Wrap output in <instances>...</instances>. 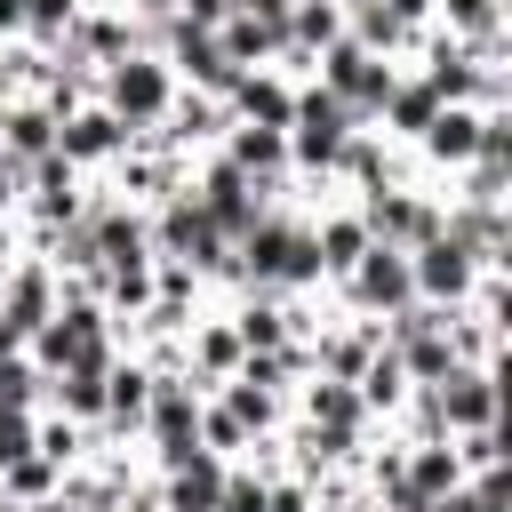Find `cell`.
<instances>
[{
    "label": "cell",
    "instance_id": "obj_15",
    "mask_svg": "<svg viewBox=\"0 0 512 512\" xmlns=\"http://www.w3.org/2000/svg\"><path fill=\"white\" fill-rule=\"evenodd\" d=\"M312 256H320V272H352V264L368 256V224H360V216H328V224L312 232Z\"/></svg>",
    "mask_w": 512,
    "mask_h": 512
},
{
    "label": "cell",
    "instance_id": "obj_17",
    "mask_svg": "<svg viewBox=\"0 0 512 512\" xmlns=\"http://www.w3.org/2000/svg\"><path fill=\"white\" fill-rule=\"evenodd\" d=\"M144 400H152V376L128 360V368H104V424H144Z\"/></svg>",
    "mask_w": 512,
    "mask_h": 512
},
{
    "label": "cell",
    "instance_id": "obj_4",
    "mask_svg": "<svg viewBox=\"0 0 512 512\" xmlns=\"http://www.w3.org/2000/svg\"><path fill=\"white\" fill-rule=\"evenodd\" d=\"M352 112L328 96V88H296V112H288V160L296 168H336V152L352 144Z\"/></svg>",
    "mask_w": 512,
    "mask_h": 512
},
{
    "label": "cell",
    "instance_id": "obj_12",
    "mask_svg": "<svg viewBox=\"0 0 512 512\" xmlns=\"http://www.w3.org/2000/svg\"><path fill=\"white\" fill-rule=\"evenodd\" d=\"M48 152H56V112H48V104H16V112H0V160L32 168V160H48Z\"/></svg>",
    "mask_w": 512,
    "mask_h": 512
},
{
    "label": "cell",
    "instance_id": "obj_24",
    "mask_svg": "<svg viewBox=\"0 0 512 512\" xmlns=\"http://www.w3.org/2000/svg\"><path fill=\"white\" fill-rule=\"evenodd\" d=\"M8 488L48 504V488H56V464H48V456H24V464H8V472H0V496H8Z\"/></svg>",
    "mask_w": 512,
    "mask_h": 512
},
{
    "label": "cell",
    "instance_id": "obj_10",
    "mask_svg": "<svg viewBox=\"0 0 512 512\" xmlns=\"http://www.w3.org/2000/svg\"><path fill=\"white\" fill-rule=\"evenodd\" d=\"M224 496V456L216 448H192L184 464H168V512H216Z\"/></svg>",
    "mask_w": 512,
    "mask_h": 512
},
{
    "label": "cell",
    "instance_id": "obj_32",
    "mask_svg": "<svg viewBox=\"0 0 512 512\" xmlns=\"http://www.w3.org/2000/svg\"><path fill=\"white\" fill-rule=\"evenodd\" d=\"M8 272H16V248H8V232H0V288H8Z\"/></svg>",
    "mask_w": 512,
    "mask_h": 512
},
{
    "label": "cell",
    "instance_id": "obj_8",
    "mask_svg": "<svg viewBox=\"0 0 512 512\" xmlns=\"http://www.w3.org/2000/svg\"><path fill=\"white\" fill-rule=\"evenodd\" d=\"M344 280H352V296H360L368 312H408V304H416V288H408V256H400V248H376V240H368V256H360Z\"/></svg>",
    "mask_w": 512,
    "mask_h": 512
},
{
    "label": "cell",
    "instance_id": "obj_14",
    "mask_svg": "<svg viewBox=\"0 0 512 512\" xmlns=\"http://www.w3.org/2000/svg\"><path fill=\"white\" fill-rule=\"evenodd\" d=\"M0 312H8V328L32 344V336L56 320V288H48V272H8V288H0Z\"/></svg>",
    "mask_w": 512,
    "mask_h": 512
},
{
    "label": "cell",
    "instance_id": "obj_28",
    "mask_svg": "<svg viewBox=\"0 0 512 512\" xmlns=\"http://www.w3.org/2000/svg\"><path fill=\"white\" fill-rule=\"evenodd\" d=\"M24 400H32V360L8 352V360H0V408H24Z\"/></svg>",
    "mask_w": 512,
    "mask_h": 512
},
{
    "label": "cell",
    "instance_id": "obj_19",
    "mask_svg": "<svg viewBox=\"0 0 512 512\" xmlns=\"http://www.w3.org/2000/svg\"><path fill=\"white\" fill-rule=\"evenodd\" d=\"M224 160H232V168L256 184V168H280V160H288V128H240Z\"/></svg>",
    "mask_w": 512,
    "mask_h": 512
},
{
    "label": "cell",
    "instance_id": "obj_13",
    "mask_svg": "<svg viewBox=\"0 0 512 512\" xmlns=\"http://www.w3.org/2000/svg\"><path fill=\"white\" fill-rule=\"evenodd\" d=\"M120 144H128V128H120L104 104H96V112H64V120H56V152H64V160H112Z\"/></svg>",
    "mask_w": 512,
    "mask_h": 512
},
{
    "label": "cell",
    "instance_id": "obj_31",
    "mask_svg": "<svg viewBox=\"0 0 512 512\" xmlns=\"http://www.w3.org/2000/svg\"><path fill=\"white\" fill-rule=\"evenodd\" d=\"M0 32H24V0H0Z\"/></svg>",
    "mask_w": 512,
    "mask_h": 512
},
{
    "label": "cell",
    "instance_id": "obj_7",
    "mask_svg": "<svg viewBox=\"0 0 512 512\" xmlns=\"http://www.w3.org/2000/svg\"><path fill=\"white\" fill-rule=\"evenodd\" d=\"M144 424H152L160 456H168V464H184V456L200 448V392H192L184 376H160V384H152V400H144Z\"/></svg>",
    "mask_w": 512,
    "mask_h": 512
},
{
    "label": "cell",
    "instance_id": "obj_11",
    "mask_svg": "<svg viewBox=\"0 0 512 512\" xmlns=\"http://www.w3.org/2000/svg\"><path fill=\"white\" fill-rule=\"evenodd\" d=\"M224 96H232V112H240L248 128H288V112H296V88L272 80V72H240Z\"/></svg>",
    "mask_w": 512,
    "mask_h": 512
},
{
    "label": "cell",
    "instance_id": "obj_16",
    "mask_svg": "<svg viewBox=\"0 0 512 512\" xmlns=\"http://www.w3.org/2000/svg\"><path fill=\"white\" fill-rule=\"evenodd\" d=\"M424 144H432V160H472V152H480V112L440 104V120L424 128Z\"/></svg>",
    "mask_w": 512,
    "mask_h": 512
},
{
    "label": "cell",
    "instance_id": "obj_29",
    "mask_svg": "<svg viewBox=\"0 0 512 512\" xmlns=\"http://www.w3.org/2000/svg\"><path fill=\"white\" fill-rule=\"evenodd\" d=\"M200 368H216V376L240 368V336H232V328H208V336H200Z\"/></svg>",
    "mask_w": 512,
    "mask_h": 512
},
{
    "label": "cell",
    "instance_id": "obj_27",
    "mask_svg": "<svg viewBox=\"0 0 512 512\" xmlns=\"http://www.w3.org/2000/svg\"><path fill=\"white\" fill-rule=\"evenodd\" d=\"M264 480H248V472H224V496H216V512H264Z\"/></svg>",
    "mask_w": 512,
    "mask_h": 512
},
{
    "label": "cell",
    "instance_id": "obj_18",
    "mask_svg": "<svg viewBox=\"0 0 512 512\" xmlns=\"http://www.w3.org/2000/svg\"><path fill=\"white\" fill-rule=\"evenodd\" d=\"M384 112H392V128H400V136H424V128L440 120V96H432L424 80H392V96H384Z\"/></svg>",
    "mask_w": 512,
    "mask_h": 512
},
{
    "label": "cell",
    "instance_id": "obj_23",
    "mask_svg": "<svg viewBox=\"0 0 512 512\" xmlns=\"http://www.w3.org/2000/svg\"><path fill=\"white\" fill-rule=\"evenodd\" d=\"M80 24V0H24V32L32 40H64Z\"/></svg>",
    "mask_w": 512,
    "mask_h": 512
},
{
    "label": "cell",
    "instance_id": "obj_2",
    "mask_svg": "<svg viewBox=\"0 0 512 512\" xmlns=\"http://www.w3.org/2000/svg\"><path fill=\"white\" fill-rule=\"evenodd\" d=\"M240 256H248V272H256L264 288H304V280L320 272L312 232H304V224H288V216H256V224L240 232Z\"/></svg>",
    "mask_w": 512,
    "mask_h": 512
},
{
    "label": "cell",
    "instance_id": "obj_30",
    "mask_svg": "<svg viewBox=\"0 0 512 512\" xmlns=\"http://www.w3.org/2000/svg\"><path fill=\"white\" fill-rule=\"evenodd\" d=\"M200 432H208L216 448H240V440H248V424H240L232 408H216V416H200Z\"/></svg>",
    "mask_w": 512,
    "mask_h": 512
},
{
    "label": "cell",
    "instance_id": "obj_20",
    "mask_svg": "<svg viewBox=\"0 0 512 512\" xmlns=\"http://www.w3.org/2000/svg\"><path fill=\"white\" fill-rule=\"evenodd\" d=\"M232 336H240L248 352H256V344H264V352H280V344H288V312H280V304H248Z\"/></svg>",
    "mask_w": 512,
    "mask_h": 512
},
{
    "label": "cell",
    "instance_id": "obj_22",
    "mask_svg": "<svg viewBox=\"0 0 512 512\" xmlns=\"http://www.w3.org/2000/svg\"><path fill=\"white\" fill-rule=\"evenodd\" d=\"M400 384H408V376H400V360H392V352H376V360L360 368V408H392V400H400Z\"/></svg>",
    "mask_w": 512,
    "mask_h": 512
},
{
    "label": "cell",
    "instance_id": "obj_6",
    "mask_svg": "<svg viewBox=\"0 0 512 512\" xmlns=\"http://www.w3.org/2000/svg\"><path fill=\"white\" fill-rule=\"evenodd\" d=\"M472 248L464 240H448V232H432L416 256H408V288H416V304H456L464 288H472Z\"/></svg>",
    "mask_w": 512,
    "mask_h": 512
},
{
    "label": "cell",
    "instance_id": "obj_5",
    "mask_svg": "<svg viewBox=\"0 0 512 512\" xmlns=\"http://www.w3.org/2000/svg\"><path fill=\"white\" fill-rule=\"evenodd\" d=\"M32 352L48 360V368H112V344H104V312L96 304H64L40 336H32Z\"/></svg>",
    "mask_w": 512,
    "mask_h": 512
},
{
    "label": "cell",
    "instance_id": "obj_3",
    "mask_svg": "<svg viewBox=\"0 0 512 512\" xmlns=\"http://www.w3.org/2000/svg\"><path fill=\"white\" fill-rule=\"evenodd\" d=\"M320 88H328L352 120H376V112H384V96H392V64H384V56H368L360 40H328V56H320Z\"/></svg>",
    "mask_w": 512,
    "mask_h": 512
},
{
    "label": "cell",
    "instance_id": "obj_1",
    "mask_svg": "<svg viewBox=\"0 0 512 512\" xmlns=\"http://www.w3.org/2000/svg\"><path fill=\"white\" fill-rule=\"evenodd\" d=\"M104 112L136 136V128H152V120H168L176 112V72L160 64V56H112V72H104Z\"/></svg>",
    "mask_w": 512,
    "mask_h": 512
},
{
    "label": "cell",
    "instance_id": "obj_25",
    "mask_svg": "<svg viewBox=\"0 0 512 512\" xmlns=\"http://www.w3.org/2000/svg\"><path fill=\"white\" fill-rule=\"evenodd\" d=\"M496 16H504V0H448V24H456V32L496 40Z\"/></svg>",
    "mask_w": 512,
    "mask_h": 512
},
{
    "label": "cell",
    "instance_id": "obj_26",
    "mask_svg": "<svg viewBox=\"0 0 512 512\" xmlns=\"http://www.w3.org/2000/svg\"><path fill=\"white\" fill-rule=\"evenodd\" d=\"M24 456H32V416L24 408H0V472L24 464Z\"/></svg>",
    "mask_w": 512,
    "mask_h": 512
},
{
    "label": "cell",
    "instance_id": "obj_9",
    "mask_svg": "<svg viewBox=\"0 0 512 512\" xmlns=\"http://www.w3.org/2000/svg\"><path fill=\"white\" fill-rule=\"evenodd\" d=\"M160 64H168V72H184V80H200V88H216V96L240 80V64L224 56V40H216V32H192V24H176V48H168Z\"/></svg>",
    "mask_w": 512,
    "mask_h": 512
},
{
    "label": "cell",
    "instance_id": "obj_21",
    "mask_svg": "<svg viewBox=\"0 0 512 512\" xmlns=\"http://www.w3.org/2000/svg\"><path fill=\"white\" fill-rule=\"evenodd\" d=\"M56 400H64L72 416H104V368H64V376H56Z\"/></svg>",
    "mask_w": 512,
    "mask_h": 512
}]
</instances>
